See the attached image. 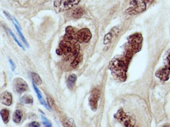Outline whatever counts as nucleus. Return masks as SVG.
<instances>
[{
	"label": "nucleus",
	"instance_id": "obj_1",
	"mask_svg": "<svg viewBox=\"0 0 170 127\" xmlns=\"http://www.w3.org/2000/svg\"><path fill=\"white\" fill-rule=\"evenodd\" d=\"M56 53L59 55L64 56L67 60L72 58L75 59L80 53V45L76 42L64 40L61 42L56 49Z\"/></svg>",
	"mask_w": 170,
	"mask_h": 127
},
{
	"label": "nucleus",
	"instance_id": "obj_2",
	"mask_svg": "<svg viewBox=\"0 0 170 127\" xmlns=\"http://www.w3.org/2000/svg\"><path fill=\"white\" fill-rule=\"evenodd\" d=\"M165 65L155 72V76L162 81H168L170 77V50L167 54Z\"/></svg>",
	"mask_w": 170,
	"mask_h": 127
},
{
	"label": "nucleus",
	"instance_id": "obj_3",
	"mask_svg": "<svg viewBox=\"0 0 170 127\" xmlns=\"http://www.w3.org/2000/svg\"><path fill=\"white\" fill-rule=\"evenodd\" d=\"M130 4L133 5V7L128 8L126 11V13L130 15L140 13L146 9L147 3L144 0H132Z\"/></svg>",
	"mask_w": 170,
	"mask_h": 127
},
{
	"label": "nucleus",
	"instance_id": "obj_4",
	"mask_svg": "<svg viewBox=\"0 0 170 127\" xmlns=\"http://www.w3.org/2000/svg\"><path fill=\"white\" fill-rule=\"evenodd\" d=\"M115 118L118 120L123 124L125 126H134L135 125V118L132 116L127 115L123 109L118 110V111L114 115Z\"/></svg>",
	"mask_w": 170,
	"mask_h": 127
},
{
	"label": "nucleus",
	"instance_id": "obj_5",
	"mask_svg": "<svg viewBox=\"0 0 170 127\" xmlns=\"http://www.w3.org/2000/svg\"><path fill=\"white\" fill-rule=\"evenodd\" d=\"M81 0H60L58 3L55 2V6L59 11H67L78 5Z\"/></svg>",
	"mask_w": 170,
	"mask_h": 127
},
{
	"label": "nucleus",
	"instance_id": "obj_6",
	"mask_svg": "<svg viewBox=\"0 0 170 127\" xmlns=\"http://www.w3.org/2000/svg\"><path fill=\"white\" fill-rule=\"evenodd\" d=\"M92 37V34L88 29H82L76 33V41L82 43H87Z\"/></svg>",
	"mask_w": 170,
	"mask_h": 127
},
{
	"label": "nucleus",
	"instance_id": "obj_7",
	"mask_svg": "<svg viewBox=\"0 0 170 127\" xmlns=\"http://www.w3.org/2000/svg\"><path fill=\"white\" fill-rule=\"evenodd\" d=\"M100 97V91L97 88L92 89L89 97V104L90 108L93 111H96L98 109V103Z\"/></svg>",
	"mask_w": 170,
	"mask_h": 127
},
{
	"label": "nucleus",
	"instance_id": "obj_8",
	"mask_svg": "<svg viewBox=\"0 0 170 127\" xmlns=\"http://www.w3.org/2000/svg\"><path fill=\"white\" fill-rule=\"evenodd\" d=\"M13 87L15 91L18 94H23L28 89L27 83L22 78H16L13 81Z\"/></svg>",
	"mask_w": 170,
	"mask_h": 127
},
{
	"label": "nucleus",
	"instance_id": "obj_9",
	"mask_svg": "<svg viewBox=\"0 0 170 127\" xmlns=\"http://www.w3.org/2000/svg\"><path fill=\"white\" fill-rule=\"evenodd\" d=\"M66 34L64 36V40L68 41H73L76 40V32L75 29L71 26H69L66 28L65 29Z\"/></svg>",
	"mask_w": 170,
	"mask_h": 127
},
{
	"label": "nucleus",
	"instance_id": "obj_10",
	"mask_svg": "<svg viewBox=\"0 0 170 127\" xmlns=\"http://www.w3.org/2000/svg\"><path fill=\"white\" fill-rule=\"evenodd\" d=\"M13 97L11 93L5 91L3 93L1 96V103L6 106H10L12 104Z\"/></svg>",
	"mask_w": 170,
	"mask_h": 127
},
{
	"label": "nucleus",
	"instance_id": "obj_11",
	"mask_svg": "<svg viewBox=\"0 0 170 127\" xmlns=\"http://www.w3.org/2000/svg\"><path fill=\"white\" fill-rule=\"evenodd\" d=\"M84 9L81 7H77L75 8V9L71 10L69 11V15L70 17L73 19H78L81 18L82 16L84 15Z\"/></svg>",
	"mask_w": 170,
	"mask_h": 127
},
{
	"label": "nucleus",
	"instance_id": "obj_12",
	"mask_svg": "<svg viewBox=\"0 0 170 127\" xmlns=\"http://www.w3.org/2000/svg\"><path fill=\"white\" fill-rule=\"evenodd\" d=\"M23 117V112L21 110H16L13 115V120L14 123H19Z\"/></svg>",
	"mask_w": 170,
	"mask_h": 127
},
{
	"label": "nucleus",
	"instance_id": "obj_13",
	"mask_svg": "<svg viewBox=\"0 0 170 127\" xmlns=\"http://www.w3.org/2000/svg\"><path fill=\"white\" fill-rule=\"evenodd\" d=\"M76 81V75L75 74H70L67 79V85L68 87L70 89H72L73 87L74 86V85Z\"/></svg>",
	"mask_w": 170,
	"mask_h": 127
},
{
	"label": "nucleus",
	"instance_id": "obj_14",
	"mask_svg": "<svg viewBox=\"0 0 170 127\" xmlns=\"http://www.w3.org/2000/svg\"><path fill=\"white\" fill-rule=\"evenodd\" d=\"M1 116L5 123H7L9 121L10 111L7 109H2L1 111Z\"/></svg>",
	"mask_w": 170,
	"mask_h": 127
},
{
	"label": "nucleus",
	"instance_id": "obj_15",
	"mask_svg": "<svg viewBox=\"0 0 170 127\" xmlns=\"http://www.w3.org/2000/svg\"><path fill=\"white\" fill-rule=\"evenodd\" d=\"M21 103L24 104H32L33 103V99L30 95H24L20 99Z\"/></svg>",
	"mask_w": 170,
	"mask_h": 127
},
{
	"label": "nucleus",
	"instance_id": "obj_16",
	"mask_svg": "<svg viewBox=\"0 0 170 127\" xmlns=\"http://www.w3.org/2000/svg\"><path fill=\"white\" fill-rule=\"evenodd\" d=\"M32 77L34 83L37 85V86H40V85L42 84V80L40 78V76H39L38 74H37L36 73L32 72Z\"/></svg>",
	"mask_w": 170,
	"mask_h": 127
},
{
	"label": "nucleus",
	"instance_id": "obj_17",
	"mask_svg": "<svg viewBox=\"0 0 170 127\" xmlns=\"http://www.w3.org/2000/svg\"><path fill=\"white\" fill-rule=\"evenodd\" d=\"M82 59H83V55L81 54L80 53L78 54V56L73 60V62L70 64V66L73 67H75L78 66V65L80 64L81 62L82 61Z\"/></svg>",
	"mask_w": 170,
	"mask_h": 127
},
{
	"label": "nucleus",
	"instance_id": "obj_18",
	"mask_svg": "<svg viewBox=\"0 0 170 127\" xmlns=\"http://www.w3.org/2000/svg\"><path fill=\"white\" fill-rule=\"evenodd\" d=\"M114 35L112 32H110L108 33H107L106 35L104 36V44H109L110 42H111L112 39V36Z\"/></svg>",
	"mask_w": 170,
	"mask_h": 127
},
{
	"label": "nucleus",
	"instance_id": "obj_19",
	"mask_svg": "<svg viewBox=\"0 0 170 127\" xmlns=\"http://www.w3.org/2000/svg\"><path fill=\"white\" fill-rule=\"evenodd\" d=\"M14 25H15V29H16V30H17V31H18V34H19V36H20V38H21V40L24 42V43L27 45V46H28V44H27V41H26V40H25V38L24 37V36H23V34L21 33V30H20V29H19V27H18V25H17V24H15V23H14Z\"/></svg>",
	"mask_w": 170,
	"mask_h": 127
},
{
	"label": "nucleus",
	"instance_id": "obj_20",
	"mask_svg": "<svg viewBox=\"0 0 170 127\" xmlns=\"http://www.w3.org/2000/svg\"><path fill=\"white\" fill-rule=\"evenodd\" d=\"M63 125L65 126H75V124L74 120L71 118H68L66 120L64 121V123H63Z\"/></svg>",
	"mask_w": 170,
	"mask_h": 127
},
{
	"label": "nucleus",
	"instance_id": "obj_21",
	"mask_svg": "<svg viewBox=\"0 0 170 127\" xmlns=\"http://www.w3.org/2000/svg\"><path fill=\"white\" fill-rule=\"evenodd\" d=\"M9 32H10V35H11V36H12V38L14 39V41H15L16 42V43L18 44L19 46L21 47L22 49L24 50V47H23V46L22 44H21L20 42H19V41L18 40V38H17L15 37V35H14V34L13 33V32L11 31V30H10V29H9Z\"/></svg>",
	"mask_w": 170,
	"mask_h": 127
},
{
	"label": "nucleus",
	"instance_id": "obj_22",
	"mask_svg": "<svg viewBox=\"0 0 170 127\" xmlns=\"http://www.w3.org/2000/svg\"><path fill=\"white\" fill-rule=\"evenodd\" d=\"M33 88H34V89H35V92H36L37 95V97H38V99H39V101H41L42 100V95H41V94L40 91H39V90L37 89V87H36L35 83H33Z\"/></svg>",
	"mask_w": 170,
	"mask_h": 127
},
{
	"label": "nucleus",
	"instance_id": "obj_23",
	"mask_svg": "<svg viewBox=\"0 0 170 127\" xmlns=\"http://www.w3.org/2000/svg\"><path fill=\"white\" fill-rule=\"evenodd\" d=\"M42 118V122H43V125L45 126H48V127H50V126H51V124L49 123V121L46 118H45L44 116H42L41 117Z\"/></svg>",
	"mask_w": 170,
	"mask_h": 127
},
{
	"label": "nucleus",
	"instance_id": "obj_24",
	"mask_svg": "<svg viewBox=\"0 0 170 127\" xmlns=\"http://www.w3.org/2000/svg\"><path fill=\"white\" fill-rule=\"evenodd\" d=\"M28 126H30V127H37V126H40V124L37 122H35V121H34V122H32L31 123H29Z\"/></svg>",
	"mask_w": 170,
	"mask_h": 127
},
{
	"label": "nucleus",
	"instance_id": "obj_25",
	"mask_svg": "<svg viewBox=\"0 0 170 127\" xmlns=\"http://www.w3.org/2000/svg\"><path fill=\"white\" fill-rule=\"evenodd\" d=\"M47 101H48V104H49V105L50 107H53V105H54V101L52 99V98L51 97H47Z\"/></svg>",
	"mask_w": 170,
	"mask_h": 127
},
{
	"label": "nucleus",
	"instance_id": "obj_26",
	"mask_svg": "<svg viewBox=\"0 0 170 127\" xmlns=\"http://www.w3.org/2000/svg\"><path fill=\"white\" fill-rule=\"evenodd\" d=\"M9 61H10V63L11 66V69H12L13 71H14V70H15V64H14V62H13V60H11V59H10Z\"/></svg>",
	"mask_w": 170,
	"mask_h": 127
},
{
	"label": "nucleus",
	"instance_id": "obj_27",
	"mask_svg": "<svg viewBox=\"0 0 170 127\" xmlns=\"http://www.w3.org/2000/svg\"><path fill=\"white\" fill-rule=\"evenodd\" d=\"M4 13H5V15H6V17H7L8 19H10V20H11V21H12V19H11V17H10V15H9V14H8V13H7V12H5V11H4Z\"/></svg>",
	"mask_w": 170,
	"mask_h": 127
}]
</instances>
